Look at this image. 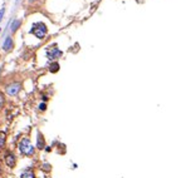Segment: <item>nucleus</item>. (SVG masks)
Segmentation results:
<instances>
[{
    "instance_id": "f257e3e1",
    "label": "nucleus",
    "mask_w": 186,
    "mask_h": 178,
    "mask_svg": "<svg viewBox=\"0 0 186 178\" xmlns=\"http://www.w3.org/2000/svg\"><path fill=\"white\" fill-rule=\"evenodd\" d=\"M19 151L25 156H32L34 153V147L32 146V143L28 138H24V139H22V142L19 143Z\"/></svg>"
},
{
    "instance_id": "f03ea898",
    "label": "nucleus",
    "mask_w": 186,
    "mask_h": 178,
    "mask_svg": "<svg viewBox=\"0 0 186 178\" xmlns=\"http://www.w3.org/2000/svg\"><path fill=\"white\" fill-rule=\"evenodd\" d=\"M30 33L34 34L38 39H44L45 34H46V27L43 23H37V24H34V27L30 29Z\"/></svg>"
},
{
    "instance_id": "7ed1b4c3",
    "label": "nucleus",
    "mask_w": 186,
    "mask_h": 178,
    "mask_svg": "<svg viewBox=\"0 0 186 178\" xmlns=\"http://www.w3.org/2000/svg\"><path fill=\"white\" fill-rule=\"evenodd\" d=\"M19 90H20V84L19 83H14L9 87H6V94H9V95H15Z\"/></svg>"
},
{
    "instance_id": "20e7f679",
    "label": "nucleus",
    "mask_w": 186,
    "mask_h": 178,
    "mask_svg": "<svg viewBox=\"0 0 186 178\" xmlns=\"http://www.w3.org/2000/svg\"><path fill=\"white\" fill-rule=\"evenodd\" d=\"M61 55H62V52L57 48H53L52 50L48 52V58L49 59H57V58H61Z\"/></svg>"
},
{
    "instance_id": "39448f33",
    "label": "nucleus",
    "mask_w": 186,
    "mask_h": 178,
    "mask_svg": "<svg viewBox=\"0 0 186 178\" xmlns=\"http://www.w3.org/2000/svg\"><path fill=\"white\" fill-rule=\"evenodd\" d=\"M5 163H6V166H8V167H10V168L15 167L16 160H15L14 154H8V156L5 157Z\"/></svg>"
},
{
    "instance_id": "423d86ee",
    "label": "nucleus",
    "mask_w": 186,
    "mask_h": 178,
    "mask_svg": "<svg viewBox=\"0 0 186 178\" xmlns=\"http://www.w3.org/2000/svg\"><path fill=\"white\" fill-rule=\"evenodd\" d=\"M3 48H4V50H5V52H9V50H11V48H13V40L10 39V36H8L6 39H5Z\"/></svg>"
},
{
    "instance_id": "0eeeda50",
    "label": "nucleus",
    "mask_w": 186,
    "mask_h": 178,
    "mask_svg": "<svg viewBox=\"0 0 186 178\" xmlns=\"http://www.w3.org/2000/svg\"><path fill=\"white\" fill-rule=\"evenodd\" d=\"M37 147L39 148V149H43L45 147V141H44V137L40 133L38 134V139H37Z\"/></svg>"
},
{
    "instance_id": "6e6552de",
    "label": "nucleus",
    "mask_w": 186,
    "mask_h": 178,
    "mask_svg": "<svg viewBox=\"0 0 186 178\" xmlns=\"http://www.w3.org/2000/svg\"><path fill=\"white\" fill-rule=\"evenodd\" d=\"M49 70H50V73H57V71L59 70V64H58L57 62L52 63V64H50V67H49Z\"/></svg>"
},
{
    "instance_id": "1a4fd4ad",
    "label": "nucleus",
    "mask_w": 186,
    "mask_h": 178,
    "mask_svg": "<svg viewBox=\"0 0 186 178\" xmlns=\"http://www.w3.org/2000/svg\"><path fill=\"white\" fill-rule=\"evenodd\" d=\"M20 24H22V22H20V20H15V22L11 24V32H15L16 29L20 27Z\"/></svg>"
},
{
    "instance_id": "9d476101",
    "label": "nucleus",
    "mask_w": 186,
    "mask_h": 178,
    "mask_svg": "<svg viewBox=\"0 0 186 178\" xmlns=\"http://www.w3.org/2000/svg\"><path fill=\"white\" fill-rule=\"evenodd\" d=\"M22 178H35V176L33 172H25L22 174Z\"/></svg>"
},
{
    "instance_id": "9b49d317",
    "label": "nucleus",
    "mask_w": 186,
    "mask_h": 178,
    "mask_svg": "<svg viewBox=\"0 0 186 178\" xmlns=\"http://www.w3.org/2000/svg\"><path fill=\"white\" fill-rule=\"evenodd\" d=\"M4 144H5V134L0 132V148L4 147Z\"/></svg>"
},
{
    "instance_id": "f8f14e48",
    "label": "nucleus",
    "mask_w": 186,
    "mask_h": 178,
    "mask_svg": "<svg viewBox=\"0 0 186 178\" xmlns=\"http://www.w3.org/2000/svg\"><path fill=\"white\" fill-rule=\"evenodd\" d=\"M4 103H5V98H4V94L0 93V109L4 107Z\"/></svg>"
},
{
    "instance_id": "ddd939ff",
    "label": "nucleus",
    "mask_w": 186,
    "mask_h": 178,
    "mask_svg": "<svg viewBox=\"0 0 186 178\" xmlns=\"http://www.w3.org/2000/svg\"><path fill=\"white\" fill-rule=\"evenodd\" d=\"M45 108H46V104L45 103H40L39 104V109H42V111H45Z\"/></svg>"
},
{
    "instance_id": "4468645a",
    "label": "nucleus",
    "mask_w": 186,
    "mask_h": 178,
    "mask_svg": "<svg viewBox=\"0 0 186 178\" xmlns=\"http://www.w3.org/2000/svg\"><path fill=\"white\" fill-rule=\"evenodd\" d=\"M4 11H5V10H4V9H1V10H0V22H1V19H3V15H4Z\"/></svg>"
},
{
    "instance_id": "2eb2a0df",
    "label": "nucleus",
    "mask_w": 186,
    "mask_h": 178,
    "mask_svg": "<svg viewBox=\"0 0 186 178\" xmlns=\"http://www.w3.org/2000/svg\"><path fill=\"white\" fill-rule=\"evenodd\" d=\"M0 173H1V164H0Z\"/></svg>"
},
{
    "instance_id": "dca6fc26",
    "label": "nucleus",
    "mask_w": 186,
    "mask_h": 178,
    "mask_svg": "<svg viewBox=\"0 0 186 178\" xmlns=\"http://www.w3.org/2000/svg\"><path fill=\"white\" fill-rule=\"evenodd\" d=\"M0 32H1V29H0Z\"/></svg>"
}]
</instances>
